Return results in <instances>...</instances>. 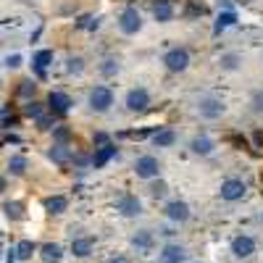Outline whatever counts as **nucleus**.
I'll list each match as a JSON object with an SVG mask.
<instances>
[{
  "mask_svg": "<svg viewBox=\"0 0 263 263\" xmlns=\"http://www.w3.org/2000/svg\"><path fill=\"white\" fill-rule=\"evenodd\" d=\"M87 105H90V111L95 114H105V111H111V105H114V92H111V87H92L90 90V98H87Z\"/></svg>",
  "mask_w": 263,
  "mask_h": 263,
  "instance_id": "nucleus-1",
  "label": "nucleus"
},
{
  "mask_svg": "<svg viewBox=\"0 0 263 263\" xmlns=\"http://www.w3.org/2000/svg\"><path fill=\"white\" fill-rule=\"evenodd\" d=\"M135 174L140 179H158L161 177V161L156 156H140L135 161Z\"/></svg>",
  "mask_w": 263,
  "mask_h": 263,
  "instance_id": "nucleus-2",
  "label": "nucleus"
},
{
  "mask_svg": "<svg viewBox=\"0 0 263 263\" xmlns=\"http://www.w3.org/2000/svg\"><path fill=\"white\" fill-rule=\"evenodd\" d=\"M245 192H248V187H245L242 179H227V182H221V187H218V197H221V200H227V203L242 200Z\"/></svg>",
  "mask_w": 263,
  "mask_h": 263,
  "instance_id": "nucleus-3",
  "label": "nucleus"
},
{
  "mask_svg": "<svg viewBox=\"0 0 263 263\" xmlns=\"http://www.w3.org/2000/svg\"><path fill=\"white\" fill-rule=\"evenodd\" d=\"M126 108L132 114H142L147 111V105H150V92L145 90V87H132V90L126 92Z\"/></svg>",
  "mask_w": 263,
  "mask_h": 263,
  "instance_id": "nucleus-4",
  "label": "nucleus"
},
{
  "mask_svg": "<svg viewBox=\"0 0 263 263\" xmlns=\"http://www.w3.org/2000/svg\"><path fill=\"white\" fill-rule=\"evenodd\" d=\"M119 29L124 32V34H137L140 29H142V16H140V11L137 8H124L121 11V16H119Z\"/></svg>",
  "mask_w": 263,
  "mask_h": 263,
  "instance_id": "nucleus-5",
  "label": "nucleus"
},
{
  "mask_svg": "<svg viewBox=\"0 0 263 263\" xmlns=\"http://www.w3.org/2000/svg\"><path fill=\"white\" fill-rule=\"evenodd\" d=\"M163 63H166L168 71L179 74V71H184L187 66H190V50L187 48H174V50H168L163 55Z\"/></svg>",
  "mask_w": 263,
  "mask_h": 263,
  "instance_id": "nucleus-6",
  "label": "nucleus"
},
{
  "mask_svg": "<svg viewBox=\"0 0 263 263\" xmlns=\"http://www.w3.org/2000/svg\"><path fill=\"white\" fill-rule=\"evenodd\" d=\"M227 111V105L221 98H213V95H205L200 98V103H197V114H200L203 119H218Z\"/></svg>",
  "mask_w": 263,
  "mask_h": 263,
  "instance_id": "nucleus-7",
  "label": "nucleus"
},
{
  "mask_svg": "<svg viewBox=\"0 0 263 263\" xmlns=\"http://www.w3.org/2000/svg\"><path fill=\"white\" fill-rule=\"evenodd\" d=\"M163 213H166V218H168V221L184 224L187 218H190V205H187L184 200H171V203H166Z\"/></svg>",
  "mask_w": 263,
  "mask_h": 263,
  "instance_id": "nucleus-8",
  "label": "nucleus"
},
{
  "mask_svg": "<svg viewBox=\"0 0 263 263\" xmlns=\"http://www.w3.org/2000/svg\"><path fill=\"white\" fill-rule=\"evenodd\" d=\"M232 253L234 258H250L255 253V239L250 234H239L232 239Z\"/></svg>",
  "mask_w": 263,
  "mask_h": 263,
  "instance_id": "nucleus-9",
  "label": "nucleus"
},
{
  "mask_svg": "<svg viewBox=\"0 0 263 263\" xmlns=\"http://www.w3.org/2000/svg\"><path fill=\"white\" fill-rule=\"evenodd\" d=\"M48 108H50L53 114L63 116V114H69V108H71V98L66 95V92H58V90H53V92L48 95Z\"/></svg>",
  "mask_w": 263,
  "mask_h": 263,
  "instance_id": "nucleus-10",
  "label": "nucleus"
},
{
  "mask_svg": "<svg viewBox=\"0 0 263 263\" xmlns=\"http://www.w3.org/2000/svg\"><path fill=\"white\" fill-rule=\"evenodd\" d=\"M119 211H121V216H126V218L140 216V213H142V203H140V197H137V195H124L121 200H119Z\"/></svg>",
  "mask_w": 263,
  "mask_h": 263,
  "instance_id": "nucleus-11",
  "label": "nucleus"
},
{
  "mask_svg": "<svg viewBox=\"0 0 263 263\" xmlns=\"http://www.w3.org/2000/svg\"><path fill=\"white\" fill-rule=\"evenodd\" d=\"M184 258H187V253L177 242H168V245L161 248V260L163 263H184Z\"/></svg>",
  "mask_w": 263,
  "mask_h": 263,
  "instance_id": "nucleus-12",
  "label": "nucleus"
},
{
  "mask_svg": "<svg viewBox=\"0 0 263 263\" xmlns=\"http://www.w3.org/2000/svg\"><path fill=\"white\" fill-rule=\"evenodd\" d=\"M190 150L195 153V156H211V153L216 150V142L205 135H197V137L190 140Z\"/></svg>",
  "mask_w": 263,
  "mask_h": 263,
  "instance_id": "nucleus-13",
  "label": "nucleus"
},
{
  "mask_svg": "<svg viewBox=\"0 0 263 263\" xmlns=\"http://www.w3.org/2000/svg\"><path fill=\"white\" fill-rule=\"evenodd\" d=\"M132 245H135L140 253H145V255H147V253L153 250V245H156V237H153V232H150V229H140L135 237H132Z\"/></svg>",
  "mask_w": 263,
  "mask_h": 263,
  "instance_id": "nucleus-14",
  "label": "nucleus"
},
{
  "mask_svg": "<svg viewBox=\"0 0 263 263\" xmlns=\"http://www.w3.org/2000/svg\"><path fill=\"white\" fill-rule=\"evenodd\" d=\"M114 156H116V145H111V142L103 145V147H95V153H92V166H95V168H103Z\"/></svg>",
  "mask_w": 263,
  "mask_h": 263,
  "instance_id": "nucleus-15",
  "label": "nucleus"
},
{
  "mask_svg": "<svg viewBox=\"0 0 263 263\" xmlns=\"http://www.w3.org/2000/svg\"><path fill=\"white\" fill-rule=\"evenodd\" d=\"M92 248H95V237H77L71 242V253L77 258H87L92 253Z\"/></svg>",
  "mask_w": 263,
  "mask_h": 263,
  "instance_id": "nucleus-16",
  "label": "nucleus"
},
{
  "mask_svg": "<svg viewBox=\"0 0 263 263\" xmlns=\"http://www.w3.org/2000/svg\"><path fill=\"white\" fill-rule=\"evenodd\" d=\"M40 255H42V260H45V263H61L63 248L58 242H45V245L40 248Z\"/></svg>",
  "mask_w": 263,
  "mask_h": 263,
  "instance_id": "nucleus-17",
  "label": "nucleus"
},
{
  "mask_svg": "<svg viewBox=\"0 0 263 263\" xmlns=\"http://www.w3.org/2000/svg\"><path fill=\"white\" fill-rule=\"evenodd\" d=\"M32 63H34V71H37V77L42 79V77H45V69L53 63V50H40V53H34Z\"/></svg>",
  "mask_w": 263,
  "mask_h": 263,
  "instance_id": "nucleus-18",
  "label": "nucleus"
},
{
  "mask_svg": "<svg viewBox=\"0 0 263 263\" xmlns=\"http://www.w3.org/2000/svg\"><path fill=\"white\" fill-rule=\"evenodd\" d=\"M66 208H69V200H66L63 195H50V197H45V211H48L50 216H58V213H63Z\"/></svg>",
  "mask_w": 263,
  "mask_h": 263,
  "instance_id": "nucleus-19",
  "label": "nucleus"
},
{
  "mask_svg": "<svg viewBox=\"0 0 263 263\" xmlns=\"http://www.w3.org/2000/svg\"><path fill=\"white\" fill-rule=\"evenodd\" d=\"M177 142V132L174 129H158L156 135H153V145L156 147H171Z\"/></svg>",
  "mask_w": 263,
  "mask_h": 263,
  "instance_id": "nucleus-20",
  "label": "nucleus"
},
{
  "mask_svg": "<svg viewBox=\"0 0 263 263\" xmlns=\"http://www.w3.org/2000/svg\"><path fill=\"white\" fill-rule=\"evenodd\" d=\"M153 16H156V21H161V24H166V21H171V16H174L171 0H158V3L153 6Z\"/></svg>",
  "mask_w": 263,
  "mask_h": 263,
  "instance_id": "nucleus-21",
  "label": "nucleus"
},
{
  "mask_svg": "<svg viewBox=\"0 0 263 263\" xmlns=\"http://www.w3.org/2000/svg\"><path fill=\"white\" fill-rule=\"evenodd\" d=\"M50 161L63 166V163H69L71 161V147L69 145H53L50 147Z\"/></svg>",
  "mask_w": 263,
  "mask_h": 263,
  "instance_id": "nucleus-22",
  "label": "nucleus"
},
{
  "mask_svg": "<svg viewBox=\"0 0 263 263\" xmlns=\"http://www.w3.org/2000/svg\"><path fill=\"white\" fill-rule=\"evenodd\" d=\"M34 250H37V248H34L32 239H21V242L13 248V253H16V258H18V260H29Z\"/></svg>",
  "mask_w": 263,
  "mask_h": 263,
  "instance_id": "nucleus-23",
  "label": "nucleus"
},
{
  "mask_svg": "<svg viewBox=\"0 0 263 263\" xmlns=\"http://www.w3.org/2000/svg\"><path fill=\"white\" fill-rule=\"evenodd\" d=\"M119 69H121V66H119L116 58H105V61L100 63V74H103V77H116Z\"/></svg>",
  "mask_w": 263,
  "mask_h": 263,
  "instance_id": "nucleus-24",
  "label": "nucleus"
},
{
  "mask_svg": "<svg viewBox=\"0 0 263 263\" xmlns=\"http://www.w3.org/2000/svg\"><path fill=\"white\" fill-rule=\"evenodd\" d=\"M237 21V13L234 11H224V13H218V21H216V32H221L227 27H232Z\"/></svg>",
  "mask_w": 263,
  "mask_h": 263,
  "instance_id": "nucleus-25",
  "label": "nucleus"
},
{
  "mask_svg": "<svg viewBox=\"0 0 263 263\" xmlns=\"http://www.w3.org/2000/svg\"><path fill=\"white\" fill-rule=\"evenodd\" d=\"M239 63H242V58H239L237 53H227V55H221V69H227V71H237V69H239Z\"/></svg>",
  "mask_w": 263,
  "mask_h": 263,
  "instance_id": "nucleus-26",
  "label": "nucleus"
},
{
  "mask_svg": "<svg viewBox=\"0 0 263 263\" xmlns=\"http://www.w3.org/2000/svg\"><path fill=\"white\" fill-rule=\"evenodd\" d=\"M8 168H11V174L21 177V174L27 171V158H24V156H11V161H8Z\"/></svg>",
  "mask_w": 263,
  "mask_h": 263,
  "instance_id": "nucleus-27",
  "label": "nucleus"
},
{
  "mask_svg": "<svg viewBox=\"0 0 263 263\" xmlns=\"http://www.w3.org/2000/svg\"><path fill=\"white\" fill-rule=\"evenodd\" d=\"M3 211H6L8 218H13V221H16V218H24V205H21V203H6Z\"/></svg>",
  "mask_w": 263,
  "mask_h": 263,
  "instance_id": "nucleus-28",
  "label": "nucleus"
},
{
  "mask_svg": "<svg viewBox=\"0 0 263 263\" xmlns=\"http://www.w3.org/2000/svg\"><path fill=\"white\" fill-rule=\"evenodd\" d=\"M53 137H55L58 145H69V140H71V129H69V126H55V129H53Z\"/></svg>",
  "mask_w": 263,
  "mask_h": 263,
  "instance_id": "nucleus-29",
  "label": "nucleus"
},
{
  "mask_svg": "<svg viewBox=\"0 0 263 263\" xmlns=\"http://www.w3.org/2000/svg\"><path fill=\"white\" fill-rule=\"evenodd\" d=\"M34 90H37V84H34L32 79H24V82L18 84V95H21V98H29V95H34Z\"/></svg>",
  "mask_w": 263,
  "mask_h": 263,
  "instance_id": "nucleus-30",
  "label": "nucleus"
},
{
  "mask_svg": "<svg viewBox=\"0 0 263 263\" xmlns=\"http://www.w3.org/2000/svg\"><path fill=\"white\" fill-rule=\"evenodd\" d=\"M24 111H27V116H32V119H40V116H42V103H37V100H29Z\"/></svg>",
  "mask_w": 263,
  "mask_h": 263,
  "instance_id": "nucleus-31",
  "label": "nucleus"
},
{
  "mask_svg": "<svg viewBox=\"0 0 263 263\" xmlns=\"http://www.w3.org/2000/svg\"><path fill=\"white\" fill-rule=\"evenodd\" d=\"M13 121H16L13 111H11V108H3V111H0V129H6V126H11Z\"/></svg>",
  "mask_w": 263,
  "mask_h": 263,
  "instance_id": "nucleus-32",
  "label": "nucleus"
},
{
  "mask_svg": "<svg viewBox=\"0 0 263 263\" xmlns=\"http://www.w3.org/2000/svg\"><path fill=\"white\" fill-rule=\"evenodd\" d=\"M66 69H69V74H82L84 71V61L82 58H69V66H66Z\"/></svg>",
  "mask_w": 263,
  "mask_h": 263,
  "instance_id": "nucleus-33",
  "label": "nucleus"
},
{
  "mask_svg": "<svg viewBox=\"0 0 263 263\" xmlns=\"http://www.w3.org/2000/svg\"><path fill=\"white\" fill-rule=\"evenodd\" d=\"M250 105H253V111H255V114H263V92H255Z\"/></svg>",
  "mask_w": 263,
  "mask_h": 263,
  "instance_id": "nucleus-34",
  "label": "nucleus"
},
{
  "mask_svg": "<svg viewBox=\"0 0 263 263\" xmlns=\"http://www.w3.org/2000/svg\"><path fill=\"white\" fill-rule=\"evenodd\" d=\"M92 142H95L98 147H103V145H108V135H105V132H95V135H92Z\"/></svg>",
  "mask_w": 263,
  "mask_h": 263,
  "instance_id": "nucleus-35",
  "label": "nucleus"
},
{
  "mask_svg": "<svg viewBox=\"0 0 263 263\" xmlns=\"http://www.w3.org/2000/svg\"><path fill=\"white\" fill-rule=\"evenodd\" d=\"M8 69H18V66H21V55L18 53H13V55H8Z\"/></svg>",
  "mask_w": 263,
  "mask_h": 263,
  "instance_id": "nucleus-36",
  "label": "nucleus"
},
{
  "mask_svg": "<svg viewBox=\"0 0 263 263\" xmlns=\"http://www.w3.org/2000/svg\"><path fill=\"white\" fill-rule=\"evenodd\" d=\"M37 126H40V129H50V126H53V119H50V116H40V119H37Z\"/></svg>",
  "mask_w": 263,
  "mask_h": 263,
  "instance_id": "nucleus-37",
  "label": "nucleus"
},
{
  "mask_svg": "<svg viewBox=\"0 0 263 263\" xmlns=\"http://www.w3.org/2000/svg\"><path fill=\"white\" fill-rule=\"evenodd\" d=\"M166 190H168V187H166L163 182H156V184H153V195H156V197H161V195H166Z\"/></svg>",
  "mask_w": 263,
  "mask_h": 263,
  "instance_id": "nucleus-38",
  "label": "nucleus"
},
{
  "mask_svg": "<svg viewBox=\"0 0 263 263\" xmlns=\"http://www.w3.org/2000/svg\"><path fill=\"white\" fill-rule=\"evenodd\" d=\"M108 263H132V260H129L126 255H114V258L108 260Z\"/></svg>",
  "mask_w": 263,
  "mask_h": 263,
  "instance_id": "nucleus-39",
  "label": "nucleus"
},
{
  "mask_svg": "<svg viewBox=\"0 0 263 263\" xmlns=\"http://www.w3.org/2000/svg\"><path fill=\"white\" fill-rule=\"evenodd\" d=\"M253 140H255V145H258V147H263V132H255Z\"/></svg>",
  "mask_w": 263,
  "mask_h": 263,
  "instance_id": "nucleus-40",
  "label": "nucleus"
},
{
  "mask_svg": "<svg viewBox=\"0 0 263 263\" xmlns=\"http://www.w3.org/2000/svg\"><path fill=\"white\" fill-rule=\"evenodd\" d=\"M6 192V177H0V195Z\"/></svg>",
  "mask_w": 263,
  "mask_h": 263,
  "instance_id": "nucleus-41",
  "label": "nucleus"
}]
</instances>
